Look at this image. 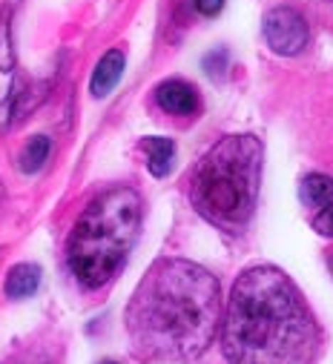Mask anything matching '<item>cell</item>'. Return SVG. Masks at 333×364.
I'll use <instances>...</instances> for the list:
<instances>
[{
  "label": "cell",
  "instance_id": "obj_1",
  "mask_svg": "<svg viewBox=\"0 0 333 364\" xmlns=\"http://www.w3.org/2000/svg\"><path fill=\"white\" fill-rule=\"evenodd\" d=\"M135 358L147 364H184L204 355L221 321V290L210 269L184 261H155L135 287L127 313Z\"/></svg>",
  "mask_w": 333,
  "mask_h": 364
},
{
  "label": "cell",
  "instance_id": "obj_2",
  "mask_svg": "<svg viewBox=\"0 0 333 364\" xmlns=\"http://www.w3.org/2000/svg\"><path fill=\"white\" fill-rule=\"evenodd\" d=\"M319 341L305 296L279 267H250L236 279L221 321L227 364H310Z\"/></svg>",
  "mask_w": 333,
  "mask_h": 364
},
{
  "label": "cell",
  "instance_id": "obj_3",
  "mask_svg": "<svg viewBox=\"0 0 333 364\" xmlns=\"http://www.w3.org/2000/svg\"><path fill=\"white\" fill-rule=\"evenodd\" d=\"M262 161L265 146L256 135L221 138L190 175L196 213L224 232H244L259 204Z\"/></svg>",
  "mask_w": 333,
  "mask_h": 364
},
{
  "label": "cell",
  "instance_id": "obj_4",
  "mask_svg": "<svg viewBox=\"0 0 333 364\" xmlns=\"http://www.w3.org/2000/svg\"><path fill=\"white\" fill-rule=\"evenodd\" d=\"M141 232V196L110 187L83 210L66 241V261L80 287L101 290L127 264Z\"/></svg>",
  "mask_w": 333,
  "mask_h": 364
},
{
  "label": "cell",
  "instance_id": "obj_5",
  "mask_svg": "<svg viewBox=\"0 0 333 364\" xmlns=\"http://www.w3.org/2000/svg\"><path fill=\"white\" fill-rule=\"evenodd\" d=\"M262 32H265L268 46H270L276 55H285V58L299 55V52L307 46V38H310L307 21H305L296 9H290V6H276V9H270L268 18H265Z\"/></svg>",
  "mask_w": 333,
  "mask_h": 364
},
{
  "label": "cell",
  "instance_id": "obj_6",
  "mask_svg": "<svg viewBox=\"0 0 333 364\" xmlns=\"http://www.w3.org/2000/svg\"><path fill=\"white\" fill-rule=\"evenodd\" d=\"M155 101L164 112L170 115H196L199 112V92L196 86H190L187 80H164L158 89H155Z\"/></svg>",
  "mask_w": 333,
  "mask_h": 364
},
{
  "label": "cell",
  "instance_id": "obj_7",
  "mask_svg": "<svg viewBox=\"0 0 333 364\" xmlns=\"http://www.w3.org/2000/svg\"><path fill=\"white\" fill-rule=\"evenodd\" d=\"M124 63H127V58H124L121 49H110V52L98 60V66H95V72H92V80H90V89H92L95 98H107L112 89L118 86V80H121V75H124Z\"/></svg>",
  "mask_w": 333,
  "mask_h": 364
},
{
  "label": "cell",
  "instance_id": "obj_8",
  "mask_svg": "<svg viewBox=\"0 0 333 364\" xmlns=\"http://www.w3.org/2000/svg\"><path fill=\"white\" fill-rule=\"evenodd\" d=\"M144 152H147V166L155 178H164L170 175L173 169V161H176V144L170 138H144Z\"/></svg>",
  "mask_w": 333,
  "mask_h": 364
},
{
  "label": "cell",
  "instance_id": "obj_9",
  "mask_svg": "<svg viewBox=\"0 0 333 364\" xmlns=\"http://www.w3.org/2000/svg\"><path fill=\"white\" fill-rule=\"evenodd\" d=\"M41 284V269L35 264H18L6 276V296L9 299H29Z\"/></svg>",
  "mask_w": 333,
  "mask_h": 364
},
{
  "label": "cell",
  "instance_id": "obj_10",
  "mask_svg": "<svg viewBox=\"0 0 333 364\" xmlns=\"http://www.w3.org/2000/svg\"><path fill=\"white\" fill-rule=\"evenodd\" d=\"M299 198L305 207H327L333 204V178L330 175H322V172H313L302 181L299 187Z\"/></svg>",
  "mask_w": 333,
  "mask_h": 364
},
{
  "label": "cell",
  "instance_id": "obj_11",
  "mask_svg": "<svg viewBox=\"0 0 333 364\" xmlns=\"http://www.w3.org/2000/svg\"><path fill=\"white\" fill-rule=\"evenodd\" d=\"M49 149H52V141H49L46 135H35V138L23 146V152H21V169H23V172H38V169L46 164Z\"/></svg>",
  "mask_w": 333,
  "mask_h": 364
},
{
  "label": "cell",
  "instance_id": "obj_12",
  "mask_svg": "<svg viewBox=\"0 0 333 364\" xmlns=\"http://www.w3.org/2000/svg\"><path fill=\"white\" fill-rule=\"evenodd\" d=\"M0 69L12 72L15 69V49H12V9L6 6L0 15Z\"/></svg>",
  "mask_w": 333,
  "mask_h": 364
},
{
  "label": "cell",
  "instance_id": "obj_13",
  "mask_svg": "<svg viewBox=\"0 0 333 364\" xmlns=\"http://www.w3.org/2000/svg\"><path fill=\"white\" fill-rule=\"evenodd\" d=\"M313 230H316L319 235H327V238H333V204L322 207V213L313 218Z\"/></svg>",
  "mask_w": 333,
  "mask_h": 364
},
{
  "label": "cell",
  "instance_id": "obj_14",
  "mask_svg": "<svg viewBox=\"0 0 333 364\" xmlns=\"http://www.w3.org/2000/svg\"><path fill=\"white\" fill-rule=\"evenodd\" d=\"M196 9H199L204 18H216V15L224 9V0H196Z\"/></svg>",
  "mask_w": 333,
  "mask_h": 364
},
{
  "label": "cell",
  "instance_id": "obj_15",
  "mask_svg": "<svg viewBox=\"0 0 333 364\" xmlns=\"http://www.w3.org/2000/svg\"><path fill=\"white\" fill-rule=\"evenodd\" d=\"M327 264H330V269H333V255H330V261H327Z\"/></svg>",
  "mask_w": 333,
  "mask_h": 364
},
{
  "label": "cell",
  "instance_id": "obj_16",
  "mask_svg": "<svg viewBox=\"0 0 333 364\" xmlns=\"http://www.w3.org/2000/svg\"><path fill=\"white\" fill-rule=\"evenodd\" d=\"M104 364H115V361H104Z\"/></svg>",
  "mask_w": 333,
  "mask_h": 364
}]
</instances>
